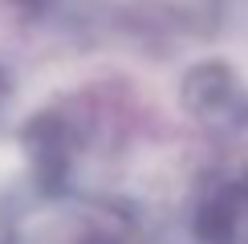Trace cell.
Segmentation results:
<instances>
[{"mask_svg": "<svg viewBox=\"0 0 248 244\" xmlns=\"http://www.w3.org/2000/svg\"><path fill=\"white\" fill-rule=\"evenodd\" d=\"M183 110L212 135L248 130V86L228 61H200L183 74Z\"/></svg>", "mask_w": 248, "mask_h": 244, "instance_id": "6da1fadb", "label": "cell"}, {"mask_svg": "<svg viewBox=\"0 0 248 244\" xmlns=\"http://www.w3.org/2000/svg\"><path fill=\"white\" fill-rule=\"evenodd\" d=\"M191 232L200 244H248V167L220 171L203 183Z\"/></svg>", "mask_w": 248, "mask_h": 244, "instance_id": "7a4b0ae2", "label": "cell"}, {"mask_svg": "<svg viewBox=\"0 0 248 244\" xmlns=\"http://www.w3.org/2000/svg\"><path fill=\"white\" fill-rule=\"evenodd\" d=\"M20 244H130V224L102 203H57L20 232Z\"/></svg>", "mask_w": 248, "mask_h": 244, "instance_id": "3957f363", "label": "cell"}, {"mask_svg": "<svg viewBox=\"0 0 248 244\" xmlns=\"http://www.w3.org/2000/svg\"><path fill=\"white\" fill-rule=\"evenodd\" d=\"M4 102H8V77L0 74V114H4Z\"/></svg>", "mask_w": 248, "mask_h": 244, "instance_id": "277c9868", "label": "cell"}]
</instances>
